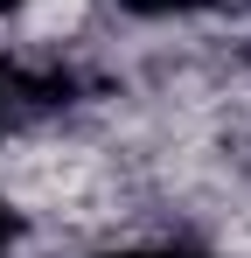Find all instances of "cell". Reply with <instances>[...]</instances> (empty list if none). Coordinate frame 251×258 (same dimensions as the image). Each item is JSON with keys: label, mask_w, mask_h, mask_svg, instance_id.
<instances>
[{"label": "cell", "mask_w": 251, "mask_h": 258, "mask_svg": "<svg viewBox=\"0 0 251 258\" xmlns=\"http://www.w3.org/2000/svg\"><path fill=\"white\" fill-rule=\"evenodd\" d=\"M126 21H140V28H174V21H203L216 14L223 0H112Z\"/></svg>", "instance_id": "6da1fadb"}, {"label": "cell", "mask_w": 251, "mask_h": 258, "mask_svg": "<svg viewBox=\"0 0 251 258\" xmlns=\"http://www.w3.org/2000/svg\"><path fill=\"white\" fill-rule=\"evenodd\" d=\"M98 258H209L196 244H119V251H98Z\"/></svg>", "instance_id": "7a4b0ae2"}, {"label": "cell", "mask_w": 251, "mask_h": 258, "mask_svg": "<svg viewBox=\"0 0 251 258\" xmlns=\"http://www.w3.org/2000/svg\"><path fill=\"white\" fill-rule=\"evenodd\" d=\"M14 119V63H0V126Z\"/></svg>", "instance_id": "3957f363"}]
</instances>
